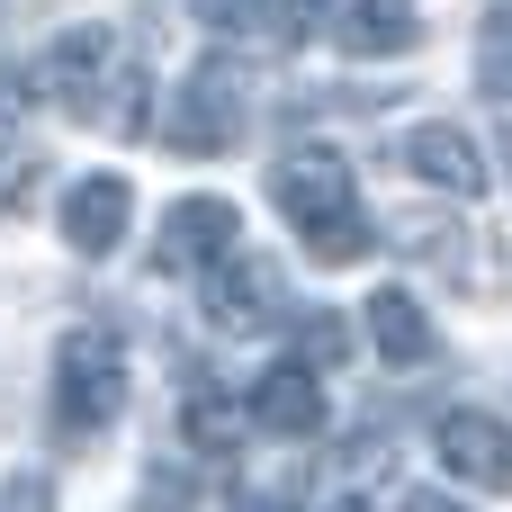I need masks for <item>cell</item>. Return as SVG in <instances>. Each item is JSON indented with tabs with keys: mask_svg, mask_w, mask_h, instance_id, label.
<instances>
[{
	"mask_svg": "<svg viewBox=\"0 0 512 512\" xmlns=\"http://www.w3.org/2000/svg\"><path fill=\"white\" fill-rule=\"evenodd\" d=\"M117 405H126V360H117V342H108L99 324L63 333V351H54V423H63V432H108Z\"/></svg>",
	"mask_w": 512,
	"mask_h": 512,
	"instance_id": "cell-1",
	"label": "cell"
},
{
	"mask_svg": "<svg viewBox=\"0 0 512 512\" xmlns=\"http://www.w3.org/2000/svg\"><path fill=\"white\" fill-rule=\"evenodd\" d=\"M207 324L216 333H279L288 324V270L270 252H225L207 270Z\"/></svg>",
	"mask_w": 512,
	"mask_h": 512,
	"instance_id": "cell-2",
	"label": "cell"
},
{
	"mask_svg": "<svg viewBox=\"0 0 512 512\" xmlns=\"http://www.w3.org/2000/svg\"><path fill=\"white\" fill-rule=\"evenodd\" d=\"M162 135L180 144V153H225L234 135H243V81H234V63H198L180 90H171V117H162Z\"/></svg>",
	"mask_w": 512,
	"mask_h": 512,
	"instance_id": "cell-3",
	"label": "cell"
},
{
	"mask_svg": "<svg viewBox=\"0 0 512 512\" xmlns=\"http://www.w3.org/2000/svg\"><path fill=\"white\" fill-rule=\"evenodd\" d=\"M108 72H117V36L108 27H63L45 45V99L81 126H99V99H108Z\"/></svg>",
	"mask_w": 512,
	"mask_h": 512,
	"instance_id": "cell-4",
	"label": "cell"
},
{
	"mask_svg": "<svg viewBox=\"0 0 512 512\" xmlns=\"http://www.w3.org/2000/svg\"><path fill=\"white\" fill-rule=\"evenodd\" d=\"M234 198H171L162 207V243H153V270L180 279V270H216L234 252Z\"/></svg>",
	"mask_w": 512,
	"mask_h": 512,
	"instance_id": "cell-5",
	"label": "cell"
},
{
	"mask_svg": "<svg viewBox=\"0 0 512 512\" xmlns=\"http://www.w3.org/2000/svg\"><path fill=\"white\" fill-rule=\"evenodd\" d=\"M441 468L459 486H477V495H512V432L495 414H477V405L441 414Z\"/></svg>",
	"mask_w": 512,
	"mask_h": 512,
	"instance_id": "cell-6",
	"label": "cell"
},
{
	"mask_svg": "<svg viewBox=\"0 0 512 512\" xmlns=\"http://www.w3.org/2000/svg\"><path fill=\"white\" fill-rule=\"evenodd\" d=\"M270 198H279V216H288V225L342 216V207H351V162H342L333 144H297V153L270 171Z\"/></svg>",
	"mask_w": 512,
	"mask_h": 512,
	"instance_id": "cell-7",
	"label": "cell"
},
{
	"mask_svg": "<svg viewBox=\"0 0 512 512\" xmlns=\"http://www.w3.org/2000/svg\"><path fill=\"white\" fill-rule=\"evenodd\" d=\"M243 405H252V423L279 432V441H315V432H324V378H315V360L261 369V378L243 387Z\"/></svg>",
	"mask_w": 512,
	"mask_h": 512,
	"instance_id": "cell-8",
	"label": "cell"
},
{
	"mask_svg": "<svg viewBox=\"0 0 512 512\" xmlns=\"http://www.w3.org/2000/svg\"><path fill=\"white\" fill-rule=\"evenodd\" d=\"M396 162H405L414 180H432V189H450V198H477V189H486V144H477L468 126H450V117H432V126H414V135L396 144Z\"/></svg>",
	"mask_w": 512,
	"mask_h": 512,
	"instance_id": "cell-9",
	"label": "cell"
},
{
	"mask_svg": "<svg viewBox=\"0 0 512 512\" xmlns=\"http://www.w3.org/2000/svg\"><path fill=\"white\" fill-rule=\"evenodd\" d=\"M126 225H135V189H126L117 171L72 180V198H63V243H72L81 261H108V252L126 243Z\"/></svg>",
	"mask_w": 512,
	"mask_h": 512,
	"instance_id": "cell-10",
	"label": "cell"
},
{
	"mask_svg": "<svg viewBox=\"0 0 512 512\" xmlns=\"http://www.w3.org/2000/svg\"><path fill=\"white\" fill-rule=\"evenodd\" d=\"M324 36L342 54L378 63V54H405L423 36V18H414V0H324Z\"/></svg>",
	"mask_w": 512,
	"mask_h": 512,
	"instance_id": "cell-11",
	"label": "cell"
},
{
	"mask_svg": "<svg viewBox=\"0 0 512 512\" xmlns=\"http://www.w3.org/2000/svg\"><path fill=\"white\" fill-rule=\"evenodd\" d=\"M369 342H378V351H387L396 369H423V360L441 351L432 315H423V306H414L405 288H378V297H369Z\"/></svg>",
	"mask_w": 512,
	"mask_h": 512,
	"instance_id": "cell-12",
	"label": "cell"
},
{
	"mask_svg": "<svg viewBox=\"0 0 512 512\" xmlns=\"http://www.w3.org/2000/svg\"><path fill=\"white\" fill-rule=\"evenodd\" d=\"M243 423H252V405H243V396H225V387H216L207 369H189V396H180V432H189V450L225 459Z\"/></svg>",
	"mask_w": 512,
	"mask_h": 512,
	"instance_id": "cell-13",
	"label": "cell"
},
{
	"mask_svg": "<svg viewBox=\"0 0 512 512\" xmlns=\"http://www.w3.org/2000/svg\"><path fill=\"white\" fill-rule=\"evenodd\" d=\"M189 9H198L207 36H261V45H288V36H297L279 0H189Z\"/></svg>",
	"mask_w": 512,
	"mask_h": 512,
	"instance_id": "cell-14",
	"label": "cell"
},
{
	"mask_svg": "<svg viewBox=\"0 0 512 512\" xmlns=\"http://www.w3.org/2000/svg\"><path fill=\"white\" fill-rule=\"evenodd\" d=\"M297 234H306V252H315L324 270H351V261H369V252H378V234H369V216H360V207L315 216V225H297Z\"/></svg>",
	"mask_w": 512,
	"mask_h": 512,
	"instance_id": "cell-15",
	"label": "cell"
},
{
	"mask_svg": "<svg viewBox=\"0 0 512 512\" xmlns=\"http://www.w3.org/2000/svg\"><path fill=\"white\" fill-rule=\"evenodd\" d=\"M99 126H108V135H144V126H153V81H144V63H126V54H117L108 99H99Z\"/></svg>",
	"mask_w": 512,
	"mask_h": 512,
	"instance_id": "cell-16",
	"label": "cell"
},
{
	"mask_svg": "<svg viewBox=\"0 0 512 512\" xmlns=\"http://www.w3.org/2000/svg\"><path fill=\"white\" fill-rule=\"evenodd\" d=\"M477 81H486V99L512 108V0L486 9V27H477Z\"/></svg>",
	"mask_w": 512,
	"mask_h": 512,
	"instance_id": "cell-17",
	"label": "cell"
},
{
	"mask_svg": "<svg viewBox=\"0 0 512 512\" xmlns=\"http://www.w3.org/2000/svg\"><path fill=\"white\" fill-rule=\"evenodd\" d=\"M297 351H306L315 369H342V360H351V324H342L333 306H324V315H297Z\"/></svg>",
	"mask_w": 512,
	"mask_h": 512,
	"instance_id": "cell-18",
	"label": "cell"
},
{
	"mask_svg": "<svg viewBox=\"0 0 512 512\" xmlns=\"http://www.w3.org/2000/svg\"><path fill=\"white\" fill-rule=\"evenodd\" d=\"M27 189H36V153L18 144V126H0V216H18Z\"/></svg>",
	"mask_w": 512,
	"mask_h": 512,
	"instance_id": "cell-19",
	"label": "cell"
},
{
	"mask_svg": "<svg viewBox=\"0 0 512 512\" xmlns=\"http://www.w3.org/2000/svg\"><path fill=\"white\" fill-rule=\"evenodd\" d=\"M18 108H27V72L0 54V126H18Z\"/></svg>",
	"mask_w": 512,
	"mask_h": 512,
	"instance_id": "cell-20",
	"label": "cell"
},
{
	"mask_svg": "<svg viewBox=\"0 0 512 512\" xmlns=\"http://www.w3.org/2000/svg\"><path fill=\"white\" fill-rule=\"evenodd\" d=\"M405 512H468V504H459V495H441V486H414V495H405Z\"/></svg>",
	"mask_w": 512,
	"mask_h": 512,
	"instance_id": "cell-21",
	"label": "cell"
},
{
	"mask_svg": "<svg viewBox=\"0 0 512 512\" xmlns=\"http://www.w3.org/2000/svg\"><path fill=\"white\" fill-rule=\"evenodd\" d=\"M18 512H54V495H45L36 477H27V486H18Z\"/></svg>",
	"mask_w": 512,
	"mask_h": 512,
	"instance_id": "cell-22",
	"label": "cell"
},
{
	"mask_svg": "<svg viewBox=\"0 0 512 512\" xmlns=\"http://www.w3.org/2000/svg\"><path fill=\"white\" fill-rule=\"evenodd\" d=\"M324 512H369V504H360V495H333V504H324Z\"/></svg>",
	"mask_w": 512,
	"mask_h": 512,
	"instance_id": "cell-23",
	"label": "cell"
},
{
	"mask_svg": "<svg viewBox=\"0 0 512 512\" xmlns=\"http://www.w3.org/2000/svg\"><path fill=\"white\" fill-rule=\"evenodd\" d=\"M243 512H279V504H243Z\"/></svg>",
	"mask_w": 512,
	"mask_h": 512,
	"instance_id": "cell-24",
	"label": "cell"
}]
</instances>
